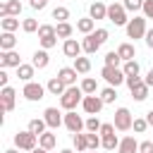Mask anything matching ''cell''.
I'll list each match as a JSON object with an SVG mask.
<instances>
[{
	"mask_svg": "<svg viewBox=\"0 0 153 153\" xmlns=\"http://www.w3.org/2000/svg\"><path fill=\"white\" fill-rule=\"evenodd\" d=\"M84 91H81V86H67V91L60 96V108L62 110H76V105H81V100H84Z\"/></svg>",
	"mask_w": 153,
	"mask_h": 153,
	"instance_id": "obj_1",
	"label": "cell"
},
{
	"mask_svg": "<svg viewBox=\"0 0 153 153\" xmlns=\"http://www.w3.org/2000/svg\"><path fill=\"white\" fill-rule=\"evenodd\" d=\"M124 29H127V38H131V41L146 38V31H148V26H146V17H134V19H129Z\"/></svg>",
	"mask_w": 153,
	"mask_h": 153,
	"instance_id": "obj_2",
	"label": "cell"
},
{
	"mask_svg": "<svg viewBox=\"0 0 153 153\" xmlns=\"http://www.w3.org/2000/svg\"><path fill=\"white\" fill-rule=\"evenodd\" d=\"M38 41H41V48H45V50L55 48V45H57V31H55V26H53V24H41V29H38Z\"/></svg>",
	"mask_w": 153,
	"mask_h": 153,
	"instance_id": "obj_3",
	"label": "cell"
},
{
	"mask_svg": "<svg viewBox=\"0 0 153 153\" xmlns=\"http://www.w3.org/2000/svg\"><path fill=\"white\" fill-rule=\"evenodd\" d=\"M100 76L108 81V86H120V84H124V81H127V74H124L120 67H110V65H103Z\"/></svg>",
	"mask_w": 153,
	"mask_h": 153,
	"instance_id": "obj_4",
	"label": "cell"
},
{
	"mask_svg": "<svg viewBox=\"0 0 153 153\" xmlns=\"http://www.w3.org/2000/svg\"><path fill=\"white\" fill-rule=\"evenodd\" d=\"M108 22H112L115 26H127V10H124V5L122 2H112V5H108Z\"/></svg>",
	"mask_w": 153,
	"mask_h": 153,
	"instance_id": "obj_5",
	"label": "cell"
},
{
	"mask_svg": "<svg viewBox=\"0 0 153 153\" xmlns=\"http://www.w3.org/2000/svg\"><path fill=\"white\" fill-rule=\"evenodd\" d=\"M36 143H38V136H36L33 131H29V129L14 134V146H17L19 151H33Z\"/></svg>",
	"mask_w": 153,
	"mask_h": 153,
	"instance_id": "obj_6",
	"label": "cell"
},
{
	"mask_svg": "<svg viewBox=\"0 0 153 153\" xmlns=\"http://www.w3.org/2000/svg\"><path fill=\"white\" fill-rule=\"evenodd\" d=\"M45 86H41L38 81H26L24 84V88H22V96L26 98V100H31V103H36V100H41V98H45Z\"/></svg>",
	"mask_w": 153,
	"mask_h": 153,
	"instance_id": "obj_7",
	"label": "cell"
},
{
	"mask_svg": "<svg viewBox=\"0 0 153 153\" xmlns=\"http://www.w3.org/2000/svg\"><path fill=\"white\" fill-rule=\"evenodd\" d=\"M115 129L117 131H129L131 129V124H134V117H131V112H129V108H117L115 110Z\"/></svg>",
	"mask_w": 153,
	"mask_h": 153,
	"instance_id": "obj_8",
	"label": "cell"
},
{
	"mask_svg": "<svg viewBox=\"0 0 153 153\" xmlns=\"http://www.w3.org/2000/svg\"><path fill=\"white\" fill-rule=\"evenodd\" d=\"M65 127L69 134H79L86 129V120H81V115H76L74 110H65Z\"/></svg>",
	"mask_w": 153,
	"mask_h": 153,
	"instance_id": "obj_9",
	"label": "cell"
},
{
	"mask_svg": "<svg viewBox=\"0 0 153 153\" xmlns=\"http://www.w3.org/2000/svg\"><path fill=\"white\" fill-rule=\"evenodd\" d=\"M103 98L100 96H96V93H91V96H84V100H81V108H84V112L86 115H98L100 110H103Z\"/></svg>",
	"mask_w": 153,
	"mask_h": 153,
	"instance_id": "obj_10",
	"label": "cell"
},
{
	"mask_svg": "<svg viewBox=\"0 0 153 153\" xmlns=\"http://www.w3.org/2000/svg\"><path fill=\"white\" fill-rule=\"evenodd\" d=\"M0 103H2V110L5 112H12L14 110V103H17V91L12 86H2L0 91Z\"/></svg>",
	"mask_w": 153,
	"mask_h": 153,
	"instance_id": "obj_11",
	"label": "cell"
},
{
	"mask_svg": "<svg viewBox=\"0 0 153 153\" xmlns=\"http://www.w3.org/2000/svg\"><path fill=\"white\" fill-rule=\"evenodd\" d=\"M43 120H45V124H48L50 129H57L60 124H65V115H62L57 108H45Z\"/></svg>",
	"mask_w": 153,
	"mask_h": 153,
	"instance_id": "obj_12",
	"label": "cell"
},
{
	"mask_svg": "<svg viewBox=\"0 0 153 153\" xmlns=\"http://www.w3.org/2000/svg\"><path fill=\"white\" fill-rule=\"evenodd\" d=\"M22 60H19V53L14 50H0V67L7 69V67H19Z\"/></svg>",
	"mask_w": 153,
	"mask_h": 153,
	"instance_id": "obj_13",
	"label": "cell"
},
{
	"mask_svg": "<svg viewBox=\"0 0 153 153\" xmlns=\"http://www.w3.org/2000/svg\"><path fill=\"white\" fill-rule=\"evenodd\" d=\"M81 50H84V48H81V43H79L76 38H65V43H62V53H65L67 57L74 60V57L81 55Z\"/></svg>",
	"mask_w": 153,
	"mask_h": 153,
	"instance_id": "obj_14",
	"label": "cell"
},
{
	"mask_svg": "<svg viewBox=\"0 0 153 153\" xmlns=\"http://www.w3.org/2000/svg\"><path fill=\"white\" fill-rule=\"evenodd\" d=\"M88 17L91 19H108V5H103L100 0L88 5Z\"/></svg>",
	"mask_w": 153,
	"mask_h": 153,
	"instance_id": "obj_15",
	"label": "cell"
},
{
	"mask_svg": "<svg viewBox=\"0 0 153 153\" xmlns=\"http://www.w3.org/2000/svg\"><path fill=\"white\" fill-rule=\"evenodd\" d=\"M45 88H48V93H53V96H62L65 91H67V84L55 74L53 79H48V84H45Z\"/></svg>",
	"mask_w": 153,
	"mask_h": 153,
	"instance_id": "obj_16",
	"label": "cell"
},
{
	"mask_svg": "<svg viewBox=\"0 0 153 153\" xmlns=\"http://www.w3.org/2000/svg\"><path fill=\"white\" fill-rule=\"evenodd\" d=\"M117 153H139V141H136L134 136H124V139H120Z\"/></svg>",
	"mask_w": 153,
	"mask_h": 153,
	"instance_id": "obj_17",
	"label": "cell"
},
{
	"mask_svg": "<svg viewBox=\"0 0 153 153\" xmlns=\"http://www.w3.org/2000/svg\"><path fill=\"white\" fill-rule=\"evenodd\" d=\"M48 62H50V57H48V50H45V48L36 50V53H33V57H31V65H33L36 69H45V67H48Z\"/></svg>",
	"mask_w": 153,
	"mask_h": 153,
	"instance_id": "obj_18",
	"label": "cell"
},
{
	"mask_svg": "<svg viewBox=\"0 0 153 153\" xmlns=\"http://www.w3.org/2000/svg\"><path fill=\"white\" fill-rule=\"evenodd\" d=\"M76 69L74 67H60V72H57V76L67 84V86H76Z\"/></svg>",
	"mask_w": 153,
	"mask_h": 153,
	"instance_id": "obj_19",
	"label": "cell"
},
{
	"mask_svg": "<svg viewBox=\"0 0 153 153\" xmlns=\"http://www.w3.org/2000/svg\"><path fill=\"white\" fill-rule=\"evenodd\" d=\"M148 88H151V86H148V84H146V81L141 79V81H139L136 86H131L129 91H131V98L141 103V100H146V98H148Z\"/></svg>",
	"mask_w": 153,
	"mask_h": 153,
	"instance_id": "obj_20",
	"label": "cell"
},
{
	"mask_svg": "<svg viewBox=\"0 0 153 153\" xmlns=\"http://www.w3.org/2000/svg\"><path fill=\"white\" fill-rule=\"evenodd\" d=\"M81 48H84V53H86V55H93V53H98L100 43L96 41V36H93V33H86V36H84V41H81Z\"/></svg>",
	"mask_w": 153,
	"mask_h": 153,
	"instance_id": "obj_21",
	"label": "cell"
},
{
	"mask_svg": "<svg viewBox=\"0 0 153 153\" xmlns=\"http://www.w3.org/2000/svg\"><path fill=\"white\" fill-rule=\"evenodd\" d=\"M117 55L122 57V62L134 60V57H136V48H134V43H120V45H117Z\"/></svg>",
	"mask_w": 153,
	"mask_h": 153,
	"instance_id": "obj_22",
	"label": "cell"
},
{
	"mask_svg": "<svg viewBox=\"0 0 153 153\" xmlns=\"http://www.w3.org/2000/svg\"><path fill=\"white\" fill-rule=\"evenodd\" d=\"M76 31H81L84 36H86V33H93V31H96V19H91V17L76 19Z\"/></svg>",
	"mask_w": 153,
	"mask_h": 153,
	"instance_id": "obj_23",
	"label": "cell"
},
{
	"mask_svg": "<svg viewBox=\"0 0 153 153\" xmlns=\"http://www.w3.org/2000/svg\"><path fill=\"white\" fill-rule=\"evenodd\" d=\"M14 45H17L14 31H2L0 33V50H14Z\"/></svg>",
	"mask_w": 153,
	"mask_h": 153,
	"instance_id": "obj_24",
	"label": "cell"
},
{
	"mask_svg": "<svg viewBox=\"0 0 153 153\" xmlns=\"http://www.w3.org/2000/svg\"><path fill=\"white\" fill-rule=\"evenodd\" d=\"M72 143H74V151H76V153H86V151H88V139H86L84 131L72 134Z\"/></svg>",
	"mask_w": 153,
	"mask_h": 153,
	"instance_id": "obj_25",
	"label": "cell"
},
{
	"mask_svg": "<svg viewBox=\"0 0 153 153\" xmlns=\"http://www.w3.org/2000/svg\"><path fill=\"white\" fill-rule=\"evenodd\" d=\"M33 72H36L33 65H24V62H22V65L17 67V76H19L24 84H26V81H33Z\"/></svg>",
	"mask_w": 153,
	"mask_h": 153,
	"instance_id": "obj_26",
	"label": "cell"
},
{
	"mask_svg": "<svg viewBox=\"0 0 153 153\" xmlns=\"http://www.w3.org/2000/svg\"><path fill=\"white\" fill-rule=\"evenodd\" d=\"M38 146H43V148L53 151V148L57 146V136H55L53 131H43V134L38 136Z\"/></svg>",
	"mask_w": 153,
	"mask_h": 153,
	"instance_id": "obj_27",
	"label": "cell"
},
{
	"mask_svg": "<svg viewBox=\"0 0 153 153\" xmlns=\"http://www.w3.org/2000/svg\"><path fill=\"white\" fill-rule=\"evenodd\" d=\"M55 31H57V38H72V33H74V26H72L69 22H57Z\"/></svg>",
	"mask_w": 153,
	"mask_h": 153,
	"instance_id": "obj_28",
	"label": "cell"
},
{
	"mask_svg": "<svg viewBox=\"0 0 153 153\" xmlns=\"http://www.w3.org/2000/svg\"><path fill=\"white\" fill-rule=\"evenodd\" d=\"M79 86H81V91H84L86 96H91V93H96V91H98V81H96L93 76H84Z\"/></svg>",
	"mask_w": 153,
	"mask_h": 153,
	"instance_id": "obj_29",
	"label": "cell"
},
{
	"mask_svg": "<svg viewBox=\"0 0 153 153\" xmlns=\"http://www.w3.org/2000/svg\"><path fill=\"white\" fill-rule=\"evenodd\" d=\"M0 26H2V31H17L19 29V17H2L0 19Z\"/></svg>",
	"mask_w": 153,
	"mask_h": 153,
	"instance_id": "obj_30",
	"label": "cell"
},
{
	"mask_svg": "<svg viewBox=\"0 0 153 153\" xmlns=\"http://www.w3.org/2000/svg\"><path fill=\"white\" fill-rule=\"evenodd\" d=\"M74 69H76L79 74H88V72H91V60H88V57H81V55L74 57Z\"/></svg>",
	"mask_w": 153,
	"mask_h": 153,
	"instance_id": "obj_31",
	"label": "cell"
},
{
	"mask_svg": "<svg viewBox=\"0 0 153 153\" xmlns=\"http://www.w3.org/2000/svg\"><path fill=\"white\" fill-rule=\"evenodd\" d=\"M100 98H103L105 105H108V103H115V100H117V86H105V88L100 91Z\"/></svg>",
	"mask_w": 153,
	"mask_h": 153,
	"instance_id": "obj_32",
	"label": "cell"
},
{
	"mask_svg": "<svg viewBox=\"0 0 153 153\" xmlns=\"http://www.w3.org/2000/svg\"><path fill=\"white\" fill-rule=\"evenodd\" d=\"M45 127H48V124H45V120H43V117H36V120H31V122H29V131H33L36 136H41V134L45 131Z\"/></svg>",
	"mask_w": 153,
	"mask_h": 153,
	"instance_id": "obj_33",
	"label": "cell"
},
{
	"mask_svg": "<svg viewBox=\"0 0 153 153\" xmlns=\"http://www.w3.org/2000/svg\"><path fill=\"white\" fill-rule=\"evenodd\" d=\"M122 72H124L127 76H136V74L141 72V67H139V62H136V60H127V62H124V67H122Z\"/></svg>",
	"mask_w": 153,
	"mask_h": 153,
	"instance_id": "obj_34",
	"label": "cell"
},
{
	"mask_svg": "<svg viewBox=\"0 0 153 153\" xmlns=\"http://www.w3.org/2000/svg\"><path fill=\"white\" fill-rule=\"evenodd\" d=\"M103 139V146L100 148H105V151H115L117 146H120V139H117V134H110V136H100Z\"/></svg>",
	"mask_w": 153,
	"mask_h": 153,
	"instance_id": "obj_35",
	"label": "cell"
},
{
	"mask_svg": "<svg viewBox=\"0 0 153 153\" xmlns=\"http://www.w3.org/2000/svg\"><path fill=\"white\" fill-rule=\"evenodd\" d=\"M103 122L98 120V115H88L86 117V131H100Z\"/></svg>",
	"mask_w": 153,
	"mask_h": 153,
	"instance_id": "obj_36",
	"label": "cell"
},
{
	"mask_svg": "<svg viewBox=\"0 0 153 153\" xmlns=\"http://www.w3.org/2000/svg\"><path fill=\"white\" fill-rule=\"evenodd\" d=\"M7 2V17L12 14V17H19L22 14V2L19 0H5Z\"/></svg>",
	"mask_w": 153,
	"mask_h": 153,
	"instance_id": "obj_37",
	"label": "cell"
},
{
	"mask_svg": "<svg viewBox=\"0 0 153 153\" xmlns=\"http://www.w3.org/2000/svg\"><path fill=\"white\" fill-rule=\"evenodd\" d=\"M22 29H24L26 33H33V31H38V29H41V24H38L33 17H26V19L22 22Z\"/></svg>",
	"mask_w": 153,
	"mask_h": 153,
	"instance_id": "obj_38",
	"label": "cell"
},
{
	"mask_svg": "<svg viewBox=\"0 0 153 153\" xmlns=\"http://www.w3.org/2000/svg\"><path fill=\"white\" fill-rule=\"evenodd\" d=\"M131 129H134L136 134H143V131L148 129V120H146V117H134V124H131Z\"/></svg>",
	"mask_w": 153,
	"mask_h": 153,
	"instance_id": "obj_39",
	"label": "cell"
},
{
	"mask_svg": "<svg viewBox=\"0 0 153 153\" xmlns=\"http://www.w3.org/2000/svg\"><path fill=\"white\" fill-rule=\"evenodd\" d=\"M122 5H124L127 12H139L143 7V0H122Z\"/></svg>",
	"mask_w": 153,
	"mask_h": 153,
	"instance_id": "obj_40",
	"label": "cell"
},
{
	"mask_svg": "<svg viewBox=\"0 0 153 153\" xmlns=\"http://www.w3.org/2000/svg\"><path fill=\"white\" fill-rule=\"evenodd\" d=\"M53 19L67 22V19H69V10H67V7H55V10H53Z\"/></svg>",
	"mask_w": 153,
	"mask_h": 153,
	"instance_id": "obj_41",
	"label": "cell"
},
{
	"mask_svg": "<svg viewBox=\"0 0 153 153\" xmlns=\"http://www.w3.org/2000/svg\"><path fill=\"white\" fill-rule=\"evenodd\" d=\"M122 62V57L117 55V50H110V53H105V65H110V67H117Z\"/></svg>",
	"mask_w": 153,
	"mask_h": 153,
	"instance_id": "obj_42",
	"label": "cell"
},
{
	"mask_svg": "<svg viewBox=\"0 0 153 153\" xmlns=\"http://www.w3.org/2000/svg\"><path fill=\"white\" fill-rule=\"evenodd\" d=\"M93 36H96V41H98V43L103 45V43L108 41V36H110V31H108V29H96V31H93Z\"/></svg>",
	"mask_w": 153,
	"mask_h": 153,
	"instance_id": "obj_43",
	"label": "cell"
},
{
	"mask_svg": "<svg viewBox=\"0 0 153 153\" xmlns=\"http://www.w3.org/2000/svg\"><path fill=\"white\" fill-rule=\"evenodd\" d=\"M141 12H143V17H146V19H153V0H143Z\"/></svg>",
	"mask_w": 153,
	"mask_h": 153,
	"instance_id": "obj_44",
	"label": "cell"
},
{
	"mask_svg": "<svg viewBox=\"0 0 153 153\" xmlns=\"http://www.w3.org/2000/svg\"><path fill=\"white\" fill-rule=\"evenodd\" d=\"M98 134H100V136H110V134H115V124H112V122H103V127H100Z\"/></svg>",
	"mask_w": 153,
	"mask_h": 153,
	"instance_id": "obj_45",
	"label": "cell"
},
{
	"mask_svg": "<svg viewBox=\"0 0 153 153\" xmlns=\"http://www.w3.org/2000/svg\"><path fill=\"white\" fill-rule=\"evenodd\" d=\"M139 153H153V141H141L139 143Z\"/></svg>",
	"mask_w": 153,
	"mask_h": 153,
	"instance_id": "obj_46",
	"label": "cell"
},
{
	"mask_svg": "<svg viewBox=\"0 0 153 153\" xmlns=\"http://www.w3.org/2000/svg\"><path fill=\"white\" fill-rule=\"evenodd\" d=\"M29 5H31L33 10H43V7L48 5V0H29Z\"/></svg>",
	"mask_w": 153,
	"mask_h": 153,
	"instance_id": "obj_47",
	"label": "cell"
},
{
	"mask_svg": "<svg viewBox=\"0 0 153 153\" xmlns=\"http://www.w3.org/2000/svg\"><path fill=\"white\" fill-rule=\"evenodd\" d=\"M7 81H10V74H7L5 69H0V86H10Z\"/></svg>",
	"mask_w": 153,
	"mask_h": 153,
	"instance_id": "obj_48",
	"label": "cell"
},
{
	"mask_svg": "<svg viewBox=\"0 0 153 153\" xmlns=\"http://www.w3.org/2000/svg\"><path fill=\"white\" fill-rule=\"evenodd\" d=\"M139 81H141V76H139V74H136V76H127V81H124V84H127V86H129V88H131V86H136V84H139Z\"/></svg>",
	"mask_w": 153,
	"mask_h": 153,
	"instance_id": "obj_49",
	"label": "cell"
},
{
	"mask_svg": "<svg viewBox=\"0 0 153 153\" xmlns=\"http://www.w3.org/2000/svg\"><path fill=\"white\" fill-rule=\"evenodd\" d=\"M143 41H146V45L153 50V29H148V31H146V38H143Z\"/></svg>",
	"mask_w": 153,
	"mask_h": 153,
	"instance_id": "obj_50",
	"label": "cell"
},
{
	"mask_svg": "<svg viewBox=\"0 0 153 153\" xmlns=\"http://www.w3.org/2000/svg\"><path fill=\"white\" fill-rule=\"evenodd\" d=\"M2 17H7V2H5V0L0 2V19H2Z\"/></svg>",
	"mask_w": 153,
	"mask_h": 153,
	"instance_id": "obj_51",
	"label": "cell"
},
{
	"mask_svg": "<svg viewBox=\"0 0 153 153\" xmlns=\"http://www.w3.org/2000/svg\"><path fill=\"white\" fill-rule=\"evenodd\" d=\"M148 86H153V69H148V74H146V79H143Z\"/></svg>",
	"mask_w": 153,
	"mask_h": 153,
	"instance_id": "obj_52",
	"label": "cell"
},
{
	"mask_svg": "<svg viewBox=\"0 0 153 153\" xmlns=\"http://www.w3.org/2000/svg\"><path fill=\"white\" fill-rule=\"evenodd\" d=\"M146 120H148V127H153V110L146 112Z\"/></svg>",
	"mask_w": 153,
	"mask_h": 153,
	"instance_id": "obj_53",
	"label": "cell"
},
{
	"mask_svg": "<svg viewBox=\"0 0 153 153\" xmlns=\"http://www.w3.org/2000/svg\"><path fill=\"white\" fill-rule=\"evenodd\" d=\"M5 153H19V148H7Z\"/></svg>",
	"mask_w": 153,
	"mask_h": 153,
	"instance_id": "obj_54",
	"label": "cell"
},
{
	"mask_svg": "<svg viewBox=\"0 0 153 153\" xmlns=\"http://www.w3.org/2000/svg\"><path fill=\"white\" fill-rule=\"evenodd\" d=\"M60 153H74V151H72V148H62Z\"/></svg>",
	"mask_w": 153,
	"mask_h": 153,
	"instance_id": "obj_55",
	"label": "cell"
},
{
	"mask_svg": "<svg viewBox=\"0 0 153 153\" xmlns=\"http://www.w3.org/2000/svg\"><path fill=\"white\" fill-rule=\"evenodd\" d=\"M86 153H96V151H86Z\"/></svg>",
	"mask_w": 153,
	"mask_h": 153,
	"instance_id": "obj_56",
	"label": "cell"
},
{
	"mask_svg": "<svg viewBox=\"0 0 153 153\" xmlns=\"http://www.w3.org/2000/svg\"><path fill=\"white\" fill-rule=\"evenodd\" d=\"M29 153H36V151H29Z\"/></svg>",
	"mask_w": 153,
	"mask_h": 153,
	"instance_id": "obj_57",
	"label": "cell"
}]
</instances>
